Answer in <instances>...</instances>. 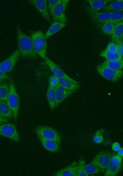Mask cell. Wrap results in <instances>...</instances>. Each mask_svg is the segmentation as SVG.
Segmentation results:
<instances>
[{"instance_id": "6da1fadb", "label": "cell", "mask_w": 123, "mask_h": 176, "mask_svg": "<svg viewBox=\"0 0 123 176\" xmlns=\"http://www.w3.org/2000/svg\"><path fill=\"white\" fill-rule=\"evenodd\" d=\"M18 49L22 57L36 59L38 55L34 51L30 38L26 35L19 27L16 28Z\"/></svg>"}, {"instance_id": "7a4b0ae2", "label": "cell", "mask_w": 123, "mask_h": 176, "mask_svg": "<svg viewBox=\"0 0 123 176\" xmlns=\"http://www.w3.org/2000/svg\"><path fill=\"white\" fill-rule=\"evenodd\" d=\"M34 50L38 56L44 60L46 57L47 43L45 35L41 31L33 32L30 37Z\"/></svg>"}, {"instance_id": "3957f363", "label": "cell", "mask_w": 123, "mask_h": 176, "mask_svg": "<svg viewBox=\"0 0 123 176\" xmlns=\"http://www.w3.org/2000/svg\"><path fill=\"white\" fill-rule=\"evenodd\" d=\"M6 102L12 111L13 119L16 121L19 108V99L14 84L11 79L9 82V90Z\"/></svg>"}, {"instance_id": "277c9868", "label": "cell", "mask_w": 123, "mask_h": 176, "mask_svg": "<svg viewBox=\"0 0 123 176\" xmlns=\"http://www.w3.org/2000/svg\"><path fill=\"white\" fill-rule=\"evenodd\" d=\"M83 7L86 13L97 25L101 27L103 24L109 21L111 12L97 11L85 4H83Z\"/></svg>"}, {"instance_id": "5b68a950", "label": "cell", "mask_w": 123, "mask_h": 176, "mask_svg": "<svg viewBox=\"0 0 123 176\" xmlns=\"http://www.w3.org/2000/svg\"><path fill=\"white\" fill-rule=\"evenodd\" d=\"M37 135L47 139L55 141L60 145L62 141V137L59 132L54 128L48 126H39L34 129Z\"/></svg>"}, {"instance_id": "8992f818", "label": "cell", "mask_w": 123, "mask_h": 176, "mask_svg": "<svg viewBox=\"0 0 123 176\" xmlns=\"http://www.w3.org/2000/svg\"><path fill=\"white\" fill-rule=\"evenodd\" d=\"M114 153L109 151H101L98 153L92 159L91 163L96 166L100 172L104 173Z\"/></svg>"}, {"instance_id": "52a82bcc", "label": "cell", "mask_w": 123, "mask_h": 176, "mask_svg": "<svg viewBox=\"0 0 123 176\" xmlns=\"http://www.w3.org/2000/svg\"><path fill=\"white\" fill-rule=\"evenodd\" d=\"M0 136L7 138L16 143L20 142L19 133L16 126L12 123L9 122L0 125Z\"/></svg>"}, {"instance_id": "ba28073f", "label": "cell", "mask_w": 123, "mask_h": 176, "mask_svg": "<svg viewBox=\"0 0 123 176\" xmlns=\"http://www.w3.org/2000/svg\"><path fill=\"white\" fill-rule=\"evenodd\" d=\"M96 70L98 73L105 79L113 82L118 81L123 75L122 70H114L101 64L98 65Z\"/></svg>"}, {"instance_id": "9c48e42d", "label": "cell", "mask_w": 123, "mask_h": 176, "mask_svg": "<svg viewBox=\"0 0 123 176\" xmlns=\"http://www.w3.org/2000/svg\"><path fill=\"white\" fill-rule=\"evenodd\" d=\"M122 157L114 154L104 173V175L115 176L118 175L122 169Z\"/></svg>"}, {"instance_id": "30bf717a", "label": "cell", "mask_w": 123, "mask_h": 176, "mask_svg": "<svg viewBox=\"0 0 123 176\" xmlns=\"http://www.w3.org/2000/svg\"><path fill=\"white\" fill-rule=\"evenodd\" d=\"M69 1V0H58L53 19V21L66 24L65 11Z\"/></svg>"}, {"instance_id": "8fae6325", "label": "cell", "mask_w": 123, "mask_h": 176, "mask_svg": "<svg viewBox=\"0 0 123 176\" xmlns=\"http://www.w3.org/2000/svg\"><path fill=\"white\" fill-rule=\"evenodd\" d=\"M20 56V52L17 49L9 57L0 63V71L6 73L12 71Z\"/></svg>"}, {"instance_id": "7c38bea8", "label": "cell", "mask_w": 123, "mask_h": 176, "mask_svg": "<svg viewBox=\"0 0 123 176\" xmlns=\"http://www.w3.org/2000/svg\"><path fill=\"white\" fill-rule=\"evenodd\" d=\"M44 60L46 65L53 73V75L58 78H64L73 83H79V82L69 77L62 68L47 56L46 57Z\"/></svg>"}, {"instance_id": "4fadbf2b", "label": "cell", "mask_w": 123, "mask_h": 176, "mask_svg": "<svg viewBox=\"0 0 123 176\" xmlns=\"http://www.w3.org/2000/svg\"><path fill=\"white\" fill-rule=\"evenodd\" d=\"M28 2L35 7L44 19L50 23L52 22L48 11L47 0H30Z\"/></svg>"}, {"instance_id": "5bb4252c", "label": "cell", "mask_w": 123, "mask_h": 176, "mask_svg": "<svg viewBox=\"0 0 123 176\" xmlns=\"http://www.w3.org/2000/svg\"><path fill=\"white\" fill-rule=\"evenodd\" d=\"M77 162H73L60 170L53 174L54 176H77Z\"/></svg>"}, {"instance_id": "9a60e30c", "label": "cell", "mask_w": 123, "mask_h": 176, "mask_svg": "<svg viewBox=\"0 0 123 176\" xmlns=\"http://www.w3.org/2000/svg\"><path fill=\"white\" fill-rule=\"evenodd\" d=\"M55 108L76 91L66 90L59 85L55 88Z\"/></svg>"}, {"instance_id": "2e32d148", "label": "cell", "mask_w": 123, "mask_h": 176, "mask_svg": "<svg viewBox=\"0 0 123 176\" xmlns=\"http://www.w3.org/2000/svg\"><path fill=\"white\" fill-rule=\"evenodd\" d=\"M37 136L43 147L47 150L53 153H58L61 150L60 145L55 141L44 138L39 135Z\"/></svg>"}, {"instance_id": "e0dca14e", "label": "cell", "mask_w": 123, "mask_h": 176, "mask_svg": "<svg viewBox=\"0 0 123 176\" xmlns=\"http://www.w3.org/2000/svg\"><path fill=\"white\" fill-rule=\"evenodd\" d=\"M111 36L112 42L116 44L123 43V22L115 25Z\"/></svg>"}, {"instance_id": "ac0fdd59", "label": "cell", "mask_w": 123, "mask_h": 176, "mask_svg": "<svg viewBox=\"0 0 123 176\" xmlns=\"http://www.w3.org/2000/svg\"><path fill=\"white\" fill-rule=\"evenodd\" d=\"M111 0H86L89 6L92 10L99 12L112 2Z\"/></svg>"}, {"instance_id": "d6986e66", "label": "cell", "mask_w": 123, "mask_h": 176, "mask_svg": "<svg viewBox=\"0 0 123 176\" xmlns=\"http://www.w3.org/2000/svg\"><path fill=\"white\" fill-rule=\"evenodd\" d=\"M103 10L104 12L123 11V0H113L106 5Z\"/></svg>"}, {"instance_id": "ffe728a7", "label": "cell", "mask_w": 123, "mask_h": 176, "mask_svg": "<svg viewBox=\"0 0 123 176\" xmlns=\"http://www.w3.org/2000/svg\"><path fill=\"white\" fill-rule=\"evenodd\" d=\"M66 24L53 21L45 34L46 39L57 33L66 26Z\"/></svg>"}, {"instance_id": "44dd1931", "label": "cell", "mask_w": 123, "mask_h": 176, "mask_svg": "<svg viewBox=\"0 0 123 176\" xmlns=\"http://www.w3.org/2000/svg\"><path fill=\"white\" fill-rule=\"evenodd\" d=\"M59 84L65 89L69 90L76 91L80 86L79 83H73L64 78H58Z\"/></svg>"}, {"instance_id": "7402d4cb", "label": "cell", "mask_w": 123, "mask_h": 176, "mask_svg": "<svg viewBox=\"0 0 123 176\" xmlns=\"http://www.w3.org/2000/svg\"><path fill=\"white\" fill-rule=\"evenodd\" d=\"M110 69L114 70H122L123 68V61H108L106 60L101 64Z\"/></svg>"}, {"instance_id": "603a6c76", "label": "cell", "mask_w": 123, "mask_h": 176, "mask_svg": "<svg viewBox=\"0 0 123 176\" xmlns=\"http://www.w3.org/2000/svg\"><path fill=\"white\" fill-rule=\"evenodd\" d=\"M50 107L52 111L55 108L56 94L55 89L48 86L46 94Z\"/></svg>"}, {"instance_id": "cb8c5ba5", "label": "cell", "mask_w": 123, "mask_h": 176, "mask_svg": "<svg viewBox=\"0 0 123 176\" xmlns=\"http://www.w3.org/2000/svg\"><path fill=\"white\" fill-rule=\"evenodd\" d=\"M0 115L10 119H13L12 111L6 102L0 101Z\"/></svg>"}, {"instance_id": "d4e9b609", "label": "cell", "mask_w": 123, "mask_h": 176, "mask_svg": "<svg viewBox=\"0 0 123 176\" xmlns=\"http://www.w3.org/2000/svg\"><path fill=\"white\" fill-rule=\"evenodd\" d=\"M100 56L108 61H123V57L117 53H112L106 51H102L100 54Z\"/></svg>"}, {"instance_id": "484cf974", "label": "cell", "mask_w": 123, "mask_h": 176, "mask_svg": "<svg viewBox=\"0 0 123 176\" xmlns=\"http://www.w3.org/2000/svg\"><path fill=\"white\" fill-rule=\"evenodd\" d=\"M109 22L116 25L123 22V11L111 12Z\"/></svg>"}, {"instance_id": "4316f807", "label": "cell", "mask_w": 123, "mask_h": 176, "mask_svg": "<svg viewBox=\"0 0 123 176\" xmlns=\"http://www.w3.org/2000/svg\"><path fill=\"white\" fill-rule=\"evenodd\" d=\"M9 90V82H2L0 84V101L6 102Z\"/></svg>"}, {"instance_id": "83f0119b", "label": "cell", "mask_w": 123, "mask_h": 176, "mask_svg": "<svg viewBox=\"0 0 123 176\" xmlns=\"http://www.w3.org/2000/svg\"><path fill=\"white\" fill-rule=\"evenodd\" d=\"M84 168L85 171L88 176L97 174L101 172L96 166L91 163L89 164H86L85 163Z\"/></svg>"}, {"instance_id": "f1b7e54d", "label": "cell", "mask_w": 123, "mask_h": 176, "mask_svg": "<svg viewBox=\"0 0 123 176\" xmlns=\"http://www.w3.org/2000/svg\"><path fill=\"white\" fill-rule=\"evenodd\" d=\"M115 27V25L109 21L103 24L100 27L104 33L111 36L114 31Z\"/></svg>"}, {"instance_id": "f546056e", "label": "cell", "mask_w": 123, "mask_h": 176, "mask_svg": "<svg viewBox=\"0 0 123 176\" xmlns=\"http://www.w3.org/2000/svg\"><path fill=\"white\" fill-rule=\"evenodd\" d=\"M58 0H49L47 1L48 8L49 14L52 19H53L55 11Z\"/></svg>"}, {"instance_id": "4dcf8cb0", "label": "cell", "mask_w": 123, "mask_h": 176, "mask_svg": "<svg viewBox=\"0 0 123 176\" xmlns=\"http://www.w3.org/2000/svg\"><path fill=\"white\" fill-rule=\"evenodd\" d=\"M85 163V160L80 159L77 162L78 170L77 176H88L84 170V165Z\"/></svg>"}, {"instance_id": "1f68e13d", "label": "cell", "mask_w": 123, "mask_h": 176, "mask_svg": "<svg viewBox=\"0 0 123 176\" xmlns=\"http://www.w3.org/2000/svg\"><path fill=\"white\" fill-rule=\"evenodd\" d=\"M103 139L102 132L100 130H97L93 136V140L94 142L96 143L100 144L102 142Z\"/></svg>"}, {"instance_id": "d6a6232c", "label": "cell", "mask_w": 123, "mask_h": 176, "mask_svg": "<svg viewBox=\"0 0 123 176\" xmlns=\"http://www.w3.org/2000/svg\"><path fill=\"white\" fill-rule=\"evenodd\" d=\"M58 85V78L54 75L50 76L49 79L48 86L55 89Z\"/></svg>"}, {"instance_id": "836d02e7", "label": "cell", "mask_w": 123, "mask_h": 176, "mask_svg": "<svg viewBox=\"0 0 123 176\" xmlns=\"http://www.w3.org/2000/svg\"><path fill=\"white\" fill-rule=\"evenodd\" d=\"M105 50L110 52L117 53V44L112 42H111L108 44Z\"/></svg>"}, {"instance_id": "e575fe53", "label": "cell", "mask_w": 123, "mask_h": 176, "mask_svg": "<svg viewBox=\"0 0 123 176\" xmlns=\"http://www.w3.org/2000/svg\"><path fill=\"white\" fill-rule=\"evenodd\" d=\"M117 53L123 57V43L117 44Z\"/></svg>"}, {"instance_id": "d590c367", "label": "cell", "mask_w": 123, "mask_h": 176, "mask_svg": "<svg viewBox=\"0 0 123 176\" xmlns=\"http://www.w3.org/2000/svg\"><path fill=\"white\" fill-rule=\"evenodd\" d=\"M120 144L118 142H113L111 145V148L113 151L115 152L117 151L120 148Z\"/></svg>"}, {"instance_id": "8d00e7d4", "label": "cell", "mask_w": 123, "mask_h": 176, "mask_svg": "<svg viewBox=\"0 0 123 176\" xmlns=\"http://www.w3.org/2000/svg\"><path fill=\"white\" fill-rule=\"evenodd\" d=\"M9 75L6 74L0 71V80L3 81L9 78Z\"/></svg>"}, {"instance_id": "74e56055", "label": "cell", "mask_w": 123, "mask_h": 176, "mask_svg": "<svg viewBox=\"0 0 123 176\" xmlns=\"http://www.w3.org/2000/svg\"><path fill=\"white\" fill-rule=\"evenodd\" d=\"M10 119L4 117L0 115V125L5 123L10 122Z\"/></svg>"}, {"instance_id": "f35d334b", "label": "cell", "mask_w": 123, "mask_h": 176, "mask_svg": "<svg viewBox=\"0 0 123 176\" xmlns=\"http://www.w3.org/2000/svg\"><path fill=\"white\" fill-rule=\"evenodd\" d=\"M119 157L123 158V148L122 147H120V149L117 151V154Z\"/></svg>"}, {"instance_id": "ab89813d", "label": "cell", "mask_w": 123, "mask_h": 176, "mask_svg": "<svg viewBox=\"0 0 123 176\" xmlns=\"http://www.w3.org/2000/svg\"><path fill=\"white\" fill-rule=\"evenodd\" d=\"M2 81H3L0 80V84L2 82Z\"/></svg>"}]
</instances>
